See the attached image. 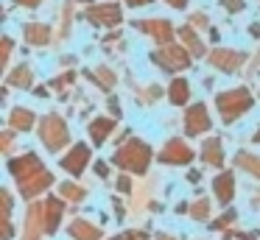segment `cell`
<instances>
[{
	"label": "cell",
	"instance_id": "obj_1",
	"mask_svg": "<svg viewBox=\"0 0 260 240\" xmlns=\"http://www.w3.org/2000/svg\"><path fill=\"white\" fill-rule=\"evenodd\" d=\"M215 106H218L224 123H235L238 117L252 106V95H249V89H243V87L226 89V92H221L218 98H215Z\"/></svg>",
	"mask_w": 260,
	"mask_h": 240
},
{
	"label": "cell",
	"instance_id": "obj_2",
	"mask_svg": "<svg viewBox=\"0 0 260 240\" xmlns=\"http://www.w3.org/2000/svg\"><path fill=\"white\" fill-rule=\"evenodd\" d=\"M148 162H151V148H148L143 140H132L126 148L118 151L115 156V165L126 167V170H135V173H146Z\"/></svg>",
	"mask_w": 260,
	"mask_h": 240
},
{
	"label": "cell",
	"instance_id": "obj_3",
	"mask_svg": "<svg viewBox=\"0 0 260 240\" xmlns=\"http://www.w3.org/2000/svg\"><path fill=\"white\" fill-rule=\"evenodd\" d=\"M40 137H42V143H45L48 151H62L64 145L70 143L68 123H64L59 115L42 117V123H40Z\"/></svg>",
	"mask_w": 260,
	"mask_h": 240
},
{
	"label": "cell",
	"instance_id": "obj_4",
	"mask_svg": "<svg viewBox=\"0 0 260 240\" xmlns=\"http://www.w3.org/2000/svg\"><path fill=\"white\" fill-rule=\"evenodd\" d=\"M151 61L157 67H162V70H168V73H176V70H185V67L190 64V56H187V50L176 48V45H168V48H162V50H154Z\"/></svg>",
	"mask_w": 260,
	"mask_h": 240
},
{
	"label": "cell",
	"instance_id": "obj_5",
	"mask_svg": "<svg viewBox=\"0 0 260 240\" xmlns=\"http://www.w3.org/2000/svg\"><path fill=\"white\" fill-rule=\"evenodd\" d=\"M42 232H48V207L34 204L28 210V221H25V240H37Z\"/></svg>",
	"mask_w": 260,
	"mask_h": 240
},
{
	"label": "cell",
	"instance_id": "obj_6",
	"mask_svg": "<svg viewBox=\"0 0 260 240\" xmlns=\"http://www.w3.org/2000/svg\"><path fill=\"white\" fill-rule=\"evenodd\" d=\"M213 126L210 123V112H207V106L204 104H196V106H190L187 109V115H185V131L187 134H202V131H207V128Z\"/></svg>",
	"mask_w": 260,
	"mask_h": 240
},
{
	"label": "cell",
	"instance_id": "obj_7",
	"mask_svg": "<svg viewBox=\"0 0 260 240\" xmlns=\"http://www.w3.org/2000/svg\"><path fill=\"white\" fill-rule=\"evenodd\" d=\"M243 61H246V53H238V50L218 48V50H213V53H210V64L218 67V70H224V73H235Z\"/></svg>",
	"mask_w": 260,
	"mask_h": 240
},
{
	"label": "cell",
	"instance_id": "obj_8",
	"mask_svg": "<svg viewBox=\"0 0 260 240\" xmlns=\"http://www.w3.org/2000/svg\"><path fill=\"white\" fill-rule=\"evenodd\" d=\"M190 159H193V151L182 140H171L165 145V151L159 154V162H165V165H187Z\"/></svg>",
	"mask_w": 260,
	"mask_h": 240
},
{
	"label": "cell",
	"instance_id": "obj_9",
	"mask_svg": "<svg viewBox=\"0 0 260 240\" xmlns=\"http://www.w3.org/2000/svg\"><path fill=\"white\" fill-rule=\"evenodd\" d=\"M137 28L146 31L148 37H154L157 42H171V37H174V25L168 20H140Z\"/></svg>",
	"mask_w": 260,
	"mask_h": 240
},
{
	"label": "cell",
	"instance_id": "obj_10",
	"mask_svg": "<svg viewBox=\"0 0 260 240\" xmlns=\"http://www.w3.org/2000/svg\"><path fill=\"white\" fill-rule=\"evenodd\" d=\"M87 20L95 22V25H118L123 20L118 6H95V9L87 11Z\"/></svg>",
	"mask_w": 260,
	"mask_h": 240
},
{
	"label": "cell",
	"instance_id": "obj_11",
	"mask_svg": "<svg viewBox=\"0 0 260 240\" xmlns=\"http://www.w3.org/2000/svg\"><path fill=\"white\" fill-rule=\"evenodd\" d=\"M9 170H12L14 176L23 182V179H28V176H34V173H40L42 165H40V159H37L34 154H25V156H20V159H12V162H9Z\"/></svg>",
	"mask_w": 260,
	"mask_h": 240
},
{
	"label": "cell",
	"instance_id": "obj_12",
	"mask_svg": "<svg viewBox=\"0 0 260 240\" xmlns=\"http://www.w3.org/2000/svg\"><path fill=\"white\" fill-rule=\"evenodd\" d=\"M51 182H53V176L45 170V167H42L40 173H34V176H28V179H23V182H20V193H23L25 198H34V195L42 193V190H45Z\"/></svg>",
	"mask_w": 260,
	"mask_h": 240
},
{
	"label": "cell",
	"instance_id": "obj_13",
	"mask_svg": "<svg viewBox=\"0 0 260 240\" xmlns=\"http://www.w3.org/2000/svg\"><path fill=\"white\" fill-rule=\"evenodd\" d=\"M87 159H90V148H87V145H76V148L62 159V167H64L68 173H73V176H79V173L84 170Z\"/></svg>",
	"mask_w": 260,
	"mask_h": 240
},
{
	"label": "cell",
	"instance_id": "obj_14",
	"mask_svg": "<svg viewBox=\"0 0 260 240\" xmlns=\"http://www.w3.org/2000/svg\"><path fill=\"white\" fill-rule=\"evenodd\" d=\"M213 190H215V198H218L221 204H230L232 195H235V179H232V173H221V176H215Z\"/></svg>",
	"mask_w": 260,
	"mask_h": 240
},
{
	"label": "cell",
	"instance_id": "obj_15",
	"mask_svg": "<svg viewBox=\"0 0 260 240\" xmlns=\"http://www.w3.org/2000/svg\"><path fill=\"white\" fill-rule=\"evenodd\" d=\"M68 232H70V237H76V240H101V229L87 223V221H73Z\"/></svg>",
	"mask_w": 260,
	"mask_h": 240
},
{
	"label": "cell",
	"instance_id": "obj_16",
	"mask_svg": "<svg viewBox=\"0 0 260 240\" xmlns=\"http://www.w3.org/2000/svg\"><path fill=\"white\" fill-rule=\"evenodd\" d=\"M115 128V120L109 117H98V120H90V137H92V145H104L107 134Z\"/></svg>",
	"mask_w": 260,
	"mask_h": 240
},
{
	"label": "cell",
	"instance_id": "obj_17",
	"mask_svg": "<svg viewBox=\"0 0 260 240\" xmlns=\"http://www.w3.org/2000/svg\"><path fill=\"white\" fill-rule=\"evenodd\" d=\"M23 37H25V42H31V45H45L48 39H51V28L40 25V22H28V25L23 28Z\"/></svg>",
	"mask_w": 260,
	"mask_h": 240
},
{
	"label": "cell",
	"instance_id": "obj_18",
	"mask_svg": "<svg viewBox=\"0 0 260 240\" xmlns=\"http://www.w3.org/2000/svg\"><path fill=\"white\" fill-rule=\"evenodd\" d=\"M202 159L207 162V165H215V167L224 165V154H221V140H207V143L202 145Z\"/></svg>",
	"mask_w": 260,
	"mask_h": 240
},
{
	"label": "cell",
	"instance_id": "obj_19",
	"mask_svg": "<svg viewBox=\"0 0 260 240\" xmlns=\"http://www.w3.org/2000/svg\"><path fill=\"white\" fill-rule=\"evenodd\" d=\"M168 98H171V104H174V106H182L187 98H190V87H187L185 78H174V81H171Z\"/></svg>",
	"mask_w": 260,
	"mask_h": 240
},
{
	"label": "cell",
	"instance_id": "obj_20",
	"mask_svg": "<svg viewBox=\"0 0 260 240\" xmlns=\"http://www.w3.org/2000/svg\"><path fill=\"white\" fill-rule=\"evenodd\" d=\"M9 120H12V128H17V131H28V128L34 126V112L31 109H12Z\"/></svg>",
	"mask_w": 260,
	"mask_h": 240
},
{
	"label": "cell",
	"instance_id": "obj_21",
	"mask_svg": "<svg viewBox=\"0 0 260 240\" xmlns=\"http://www.w3.org/2000/svg\"><path fill=\"white\" fill-rule=\"evenodd\" d=\"M179 37L187 42V48H190V53H193V56H204V45H202V39H199L196 33H193V28H187V25H185V28H179Z\"/></svg>",
	"mask_w": 260,
	"mask_h": 240
},
{
	"label": "cell",
	"instance_id": "obj_22",
	"mask_svg": "<svg viewBox=\"0 0 260 240\" xmlns=\"http://www.w3.org/2000/svg\"><path fill=\"white\" fill-rule=\"evenodd\" d=\"M9 84L12 87H23V89H28L31 84H34V78H31V70L28 67H17V70L9 76Z\"/></svg>",
	"mask_w": 260,
	"mask_h": 240
},
{
	"label": "cell",
	"instance_id": "obj_23",
	"mask_svg": "<svg viewBox=\"0 0 260 240\" xmlns=\"http://www.w3.org/2000/svg\"><path fill=\"white\" fill-rule=\"evenodd\" d=\"M235 162L243 167V170H249L252 176H257V179H260V159H257V156H252V154H243V151H241V154L235 156Z\"/></svg>",
	"mask_w": 260,
	"mask_h": 240
},
{
	"label": "cell",
	"instance_id": "obj_24",
	"mask_svg": "<svg viewBox=\"0 0 260 240\" xmlns=\"http://www.w3.org/2000/svg\"><path fill=\"white\" fill-rule=\"evenodd\" d=\"M45 207H48V232H53V229H56V223H59V218H62V201L48 198Z\"/></svg>",
	"mask_w": 260,
	"mask_h": 240
},
{
	"label": "cell",
	"instance_id": "obj_25",
	"mask_svg": "<svg viewBox=\"0 0 260 240\" xmlns=\"http://www.w3.org/2000/svg\"><path fill=\"white\" fill-rule=\"evenodd\" d=\"M190 215L196 218V221H207V215H210V204L207 201H196V204H193V210H190Z\"/></svg>",
	"mask_w": 260,
	"mask_h": 240
},
{
	"label": "cell",
	"instance_id": "obj_26",
	"mask_svg": "<svg viewBox=\"0 0 260 240\" xmlns=\"http://www.w3.org/2000/svg\"><path fill=\"white\" fill-rule=\"evenodd\" d=\"M62 195H64V198L79 201V198H84V190H79V184H68V182H64L62 184Z\"/></svg>",
	"mask_w": 260,
	"mask_h": 240
},
{
	"label": "cell",
	"instance_id": "obj_27",
	"mask_svg": "<svg viewBox=\"0 0 260 240\" xmlns=\"http://www.w3.org/2000/svg\"><path fill=\"white\" fill-rule=\"evenodd\" d=\"M95 81L101 84V87H112V84H115V76H109L107 67H98V78H95Z\"/></svg>",
	"mask_w": 260,
	"mask_h": 240
},
{
	"label": "cell",
	"instance_id": "obj_28",
	"mask_svg": "<svg viewBox=\"0 0 260 240\" xmlns=\"http://www.w3.org/2000/svg\"><path fill=\"white\" fill-rule=\"evenodd\" d=\"M221 6H224L226 11H232V14H235V11H243V9H246V3H243V0H221Z\"/></svg>",
	"mask_w": 260,
	"mask_h": 240
},
{
	"label": "cell",
	"instance_id": "obj_29",
	"mask_svg": "<svg viewBox=\"0 0 260 240\" xmlns=\"http://www.w3.org/2000/svg\"><path fill=\"white\" fill-rule=\"evenodd\" d=\"M118 190H120V193H132V182H129V179H118Z\"/></svg>",
	"mask_w": 260,
	"mask_h": 240
},
{
	"label": "cell",
	"instance_id": "obj_30",
	"mask_svg": "<svg viewBox=\"0 0 260 240\" xmlns=\"http://www.w3.org/2000/svg\"><path fill=\"white\" fill-rule=\"evenodd\" d=\"M9 50H12V39H3V61L9 59Z\"/></svg>",
	"mask_w": 260,
	"mask_h": 240
},
{
	"label": "cell",
	"instance_id": "obj_31",
	"mask_svg": "<svg viewBox=\"0 0 260 240\" xmlns=\"http://www.w3.org/2000/svg\"><path fill=\"white\" fill-rule=\"evenodd\" d=\"M168 3L174 6V9H185V6H187V0H168Z\"/></svg>",
	"mask_w": 260,
	"mask_h": 240
},
{
	"label": "cell",
	"instance_id": "obj_32",
	"mask_svg": "<svg viewBox=\"0 0 260 240\" xmlns=\"http://www.w3.org/2000/svg\"><path fill=\"white\" fill-rule=\"evenodd\" d=\"M95 170H98V176H107V165H104V162H98V165H95Z\"/></svg>",
	"mask_w": 260,
	"mask_h": 240
},
{
	"label": "cell",
	"instance_id": "obj_33",
	"mask_svg": "<svg viewBox=\"0 0 260 240\" xmlns=\"http://www.w3.org/2000/svg\"><path fill=\"white\" fill-rule=\"evenodd\" d=\"M3 148H12V134H3Z\"/></svg>",
	"mask_w": 260,
	"mask_h": 240
},
{
	"label": "cell",
	"instance_id": "obj_34",
	"mask_svg": "<svg viewBox=\"0 0 260 240\" xmlns=\"http://www.w3.org/2000/svg\"><path fill=\"white\" fill-rule=\"evenodd\" d=\"M20 6H40V0H17Z\"/></svg>",
	"mask_w": 260,
	"mask_h": 240
},
{
	"label": "cell",
	"instance_id": "obj_35",
	"mask_svg": "<svg viewBox=\"0 0 260 240\" xmlns=\"http://www.w3.org/2000/svg\"><path fill=\"white\" fill-rule=\"evenodd\" d=\"M146 3H151V0H129V6H146Z\"/></svg>",
	"mask_w": 260,
	"mask_h": 240
},
{
	"label": "cell",
	"instance_id": "obj_36",
	"mask_svg": "<svg viewBox=\"0 0 260 240\" xmlns=\"http://www.w3.org/2000/svg\"><path fill=\"white\" fill-rule=\"evenodd\" d=\"M249 31H252V37H260V25H252Z\"/></svg>",
	"mask_w": 260,
	"mask_h": 240
},
{
	"label": "cell",
	"instance_id": "obj_37",
	"mask_svg": "<svg viewBox=\"0 0 260 240\" xmlns=\"http://www.w3.org/2000/svg\"><path fill=\"white\" fill-rule=\"evenodd\" d=\"M252 143H257V145H260V128H257V131H254V137H252Z\"/></svg>",
	"mask_w": 260,
	"mask_h": 240
},
{
	"label": "cell",
	"instance_id": "obj_38",
	"mask_svg": "<svg viewBox=\"0 0 260 240\" xmlns=\"http://www.w3.org/2000/svg\"><path fill=\"white\" fill-rule=\"evenodd\" d=\"M157 240H171V237H165V234H159V237Z\"/></svg>",
	"mask_w": 260,
	"mask_h": 240
}]
</instances>
